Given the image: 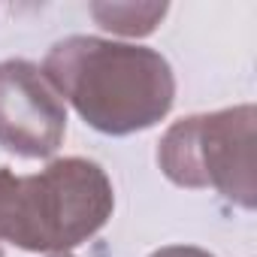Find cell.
<instances>
[{
  "instance_id": "1",
  "label": "cell",
  "mask_w": 257,
  "mask_h": 257,
  "mask_svg": "<svg viewBox=\"0 0 257 257\" xmlns=\"http://www.w3.org/2000/svg\"><path fill=\"white\" fill-rule=\"evenodd\" d=\"M43 73L103 134L143 131L173 106L170 64L152 49L70 37L49 52Z\"/></svg>"
},
{
  "instance_id": "2",
  "label": "cell",
  "mask_w": 257,
  "mask_h": 257,
  "mask_svg": "<svg viewBox=\"0 0 257 257\" xmlns=\"http://www.w3.org/2000/svg\"><path fill=\"white\" fill-rule=\"evenodd\" d=\"M109 212L112 188L88 161H58L28 179L0 170V239L28 251L79 245L106 224Z\"/></svg>"
},
{
  "instance_id": "3",
  "label": "cell",
  "mask_w": 257,
  "mask_h": 257,
  "mask_svg": "<svg viewBox=\"0 0 257 257\" xmlns=\"http://www.w3.org/2000/svg\"><path fill=\"white\" fill-rule=\"evenodd\" d=\"M64 127V106L37 67L0 64V143L25 158H46L58 149Z\"/></svg>"
},
{
  "instance_id": "4",
  "label": "cell",
  "mask_w": 257,
  "mask_h": 257,
  "mask_svg": "<svg viewBox=\"0 0 257 257\" xmlns=\"http://www.w3.org/2000/svg\"><path fill=\"white\" fill-rule=\"evenodd\" d=\"M155 257H206V254L191 251V248H167V251H161V254H155Z\"/></svg>"
},
{
  "instance_id": "5",
  "label": "cell",
  "mask_w": 257,
  "mask_h": 257,
  "mask_svg": "<svg viewBox=\"0 0 257 257\" xmlns=\"http://www.w3.org/2000/svg\"><path fill=\"white\" fill-rule=\"evenodd\" d=\"M0 257H4V254H0Z\"/></svg>"
}]
</instances>
